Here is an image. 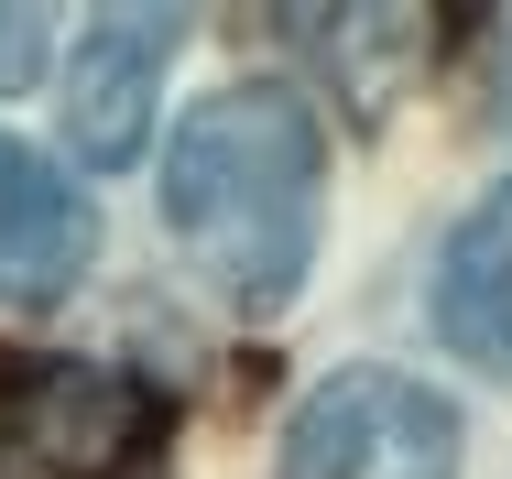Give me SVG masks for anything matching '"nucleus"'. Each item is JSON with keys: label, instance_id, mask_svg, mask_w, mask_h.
I'll list each match as a JSON object with an SVG mask.
<instances>
[{"label": "nucleus", "instance_id": "0eeeda50", "mask_svg": "<svg viewBox=\"0 0 512 479\" xmlns=\"http://www.w3.org/2000/svg\"><path fill=\"white\" fill-rule=\"evenodd\" d=\"M44 66V11H0V88H22Z\"/></svg>", "mask_w": 512, "mask_h": 479}, {"label": "nucleus", "instance_id": "20e7f679", "mask_svg": "<svg viewBox=\"0 0 512 479\" xmlns=\"http://www.w3.org/2000/svg\"><path fill=\"white\" fill-rule=\"evenodd\" d=\"M175 44H186V22H175V11H99V22L77 33L66 131H77V153H88V164H131V153H142Z\"/></svg>", "mask_w": 512, "mask_h": 479}, {"label": "nucleus", "instance_id": "f257e3e1", "mask_svg": "<svg viewBox=\"0 0 512 479\" xmlns=\"http://www.w3.org/2000/svg\"><path fill=\"white\" fill-rule=\"evenodd\" d=\"M316 186H327V131L295 88H218L164 142V218L175 251L229 305H284L316 262Z\"/></svg>", "mask_w": 512, "mask_h": 479}, {"label": "nucleus", "instance_id": "f03ea898", "mask_svg": "<svg viewBox=\"0 0 512 479\" xmlns=\"http://www.w3.org/2000/svg\"><path fill=\"white\" fill-rule=\"evenodd\" d=\"M164 392L109 360H0V479H142Z\"/></svg>", "mask_w": 512, "mask_h": 479}, {"label": "nucleus", "instance_id": "423d86ee", "mask_svg": "<svg viewBox=\"0 0 512 479\" xmlns=\"http://www.w3.org/2000/svg\"><path fill=\"white\" fill-rule=\"evenodd\" d=\"M436 338L469 360V371H502L512 382V175L436 251Z\"/></svg>", "mask_w": 512, "mask_h": 479}, {"label": "nucleus", "instance_id": "7ed1b4c3", "mask_svg": "<svg viewBox=\"0 0 512 479\" xmlns=\"http://www.w3.org/2000/svg\"><path fill=\"white\" fill-rule=\"evenodd\" d=\"M284 479H458V414L404 371H327L284 425Z\"/></svg>", "mask_w": 512, "mask_h": 479}, {"label": "nucleus", "instance_id": "39448f33", "mask_svg": "<svg viewBox=\"0 0 512 479\" xmlns=\"http://www.w3.org/2000/svg\"><path fill=\"white\" fill-rule=\"evenodd\" d=\"M88 273V196L0 131V305H55Z\"/></svg>", "mask_w": 512, "mask_h": 479}]
</instances>
